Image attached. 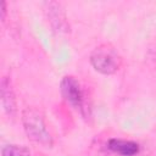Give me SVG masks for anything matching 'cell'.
<instances>
[{
    "label": "cell",
    "mask_w": 156,
    "mask_h": 156,
    "mask_svg": "<svg viewBox=\"0 0 156 156\" xmlns=\"http://www.w3.org/2000/svg\"><path fill=\"white\" fill-rule=\"evenodd\" d=\"M89 61L94 69L101 74H113L122 67V56L117 49L108 44L104 43L96 46L89 57Z\"/></svg>",
    "instance_id": "2"
},
{
    "label": "cell",
    "mask_w": 156,
    "mask_h": 156,
    "mask_svg": "<svg viewBox=\"0 0 156 156\" xmlns=\"http://www.w3.org/2000/svg\"><path fill=\"white\" fill-rule=\"evenodd\" d=\"M107 149L119 156H135L140 151L138 143L119 138H112L107 141Z\"/></svg>",
    "instance_id": "6"
},
{
    "label": "cell",
    "mask_w": 156,
    "mask_h": 156,
    "mask_svg": "<svg viewBox=\"0 0 156 156\" xmlns=\"http://www.w3.org/2000/svg\"><path fill=\"white\" fill-rule=\"evenodd\" d=\"M6 13H7V5H6V1H1V21H2V22L6 20Z\"/></svg>",
    "instance_id": "8"
},
{
    "label": "cell",
    "mask_w": 156,
    "mask_h": 156,
    "mask_svg": "<svg viewBox=\"0 0 156 156\" xmlns=\"http://www.w3.org/2000/svg\"><path fill=\"white\" fill-rule=\"evenodd\" d=\"M44 12L48 22L54 32L57 34H65L69 32V23L63 6L57 1H48L44 4Z\"/></svg>",
    "instance_id": "4"
},
{
    "label": "cell",
    "mask_w": 156,
    "mask_h": 156,
    "mask_svg": "<svg viewBox=\"0 0 156 156\" xmlns=\"http://www.w3.org/2000/svg\"><path fill=\"white\" fill-rule=\"evenodd\" d=\"M0 91H1V104L2 108L9 117H13L17 112V102L15 90L9 77H2L0 83Z\"/></svg>",
    "instance_id": "5"
},
{
    "label": "cell",
    "mask_w": 156,
    "mask_h": 156,
    "mask_svg": "<svg viewBox=\"0 0 156 156\" xmlns=\"http://www.w3.org/2000/svg\"><path fill=\"white\" fill-rule=\"evenodd\" d=\"M61 95L67 104H69L80 113L85 115V94L79 83V80L73 76H65L60 83Z\"/></svg>",
    "instance_id": "3"
},
{
    "label": "cell",
    "mask_w": 156,
    "mask_h": 156,
    "mask_svg": "<svg viewBox=\"0 0 156 156\" xmlns=\"http://www.w3.org/2000/svg\"><path fill=\"white\" fill-rule=\"evenodd\" d=\"M1 156H30V151L23 145L9 144L1 149Z\"/></svg>",
    "instance_id": "7"
},
{
    "label": "cell",
    "mask_w": 156,
    "mask_h": 156,
    "mask_svg": "<svg viewBox=\"0 0 156 156\" xmlns=\"http://www.w3.org/2000/svg\"><path fill=\"white\" fill-rule=\"evenodd\" d=\"M21 121L27 136L32 141L44 147H52L54 139L46 128L43 113L38 108L29 106L23 108L21 112Z\"/></svg>",
    "instance_id": "1"
}]
</instances>
